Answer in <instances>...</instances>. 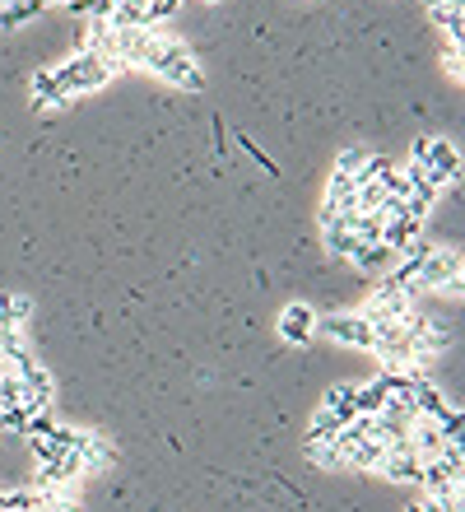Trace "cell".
Wrapping results in <instances>:
<instances>
[{
    "label": "cell",
    "instance_id": "1",
    "mask_svg": "<svg viewBox=\"0 0 465 512\" xmlns=\"http://www.w3.org/2000/svg\"><path fill=\"white\" fill-rule=\"evenodd\" d=\"M140 70H149L154 80L173 84V89H186V94H200V89H205V70H200L196 52H191L182 38L163 33V28H159V38H154V47H149Z\"/></svg>",
    "mask_w": 465,
    "mask_h": 512
},
{
    "label": "cell",
    "instance_id": "2",
    "mask_svg": "<svg viewBox=\"0 0 465 512\" xmlns=\"http://www.w3.org/2000/svg\"><path fill=\"white\" fill-rule=\"evenodd\" d=\"M117 75H126V66L103 52H93V47H80L70 61L52 66V80H56V89L66 94V103H75V98H84V94H98V89L112 84Z\"/></svg>",
    "mask_w": 465,
    "mask_h": 512
},
{
    "label": "cell",
    "instance_id": "3",
    "mask_svg": "<svg viewBox=\"0 0 465 512\" xmlns=\"http://www.w3.org/2000/svg\"><path fill=\"white\" fill-rule=\"evenodd\" d=\"M461 280H465V261L456 247H433L428 243L424 261L414 270L410 280V294H461Z\"/></svg>",
    "mask_w": 465,
    "mask_h": 512
},
{
    "label": "cell",
    "instance_id": "4",
    "mask_svg": "<svg viewBox=\"0 0 465 512\" xmlns=\"http://www.w3.org/2000/svg\"><path fill=\"white\" fill-rule=\"evenodd\" d=\"M405 163H414L438 191L456 187V177H461V149H456L447 135H419L410 145V159Z\"/></svg>",
    "mask_w": 465,
    "mask_h": 512
},
{
    "label": "cell",
    "instance_id": "5",
    "mask_svg": "<svg viewBox=\"0 0 465 512\" xmlns=\"http://www.w3.org/2000/svg\"><path fill=\"white\" fill-rule=\"evenodd\" d=\"M354 419V382H340L321 396V405L307 419V443H321V438H335Z\"/></svg>",
    "mask_w": 465,
    "mask_h": 512
},
{
    "label": "cell",
    "instance_id": "6",
    "mask_svg": "<svg viewBox=\"0 0 465 512\" xmlns=\"http://www.w3.org/2000/svg\"><path fill=\"white\" fill-rule=\"evenodd\" d=\"M414 308H419V303H414V294H405V289H391V284L377 280V289L363 298L359 317L368 326H377V322H400V317H410Z\"/></svg>",
    "mask_w": 465,
    "mask_h": 512
},
{
    "label": "cell",
    "instance_id": "7",
    "mask_svg": "<svg viewBox=\"0 0 465 512\" xmlns=\"http://www.w3.org/2000/svg\"><path fill=\"white\" fill-rule=\"evenodd\" d=\"M317 336L345 345V350H372V326L363 322L359 312H331V317H317Z\"/></svg>",
    "mask_w": 465,
    "mask_h": 512
},
{
    "label": "cell",
    "instance_id": "8",
    "mask_svg": "<svg viewBox=\"0 0 465 512\" xmlns=\"http://www.w3.org/2000/svg\"><path fill=\"white\" fill-rule=\"evenodd\" d=\"M317 317L321 312L312 303H284L275 317V331L284 345H312L317 340Z\"/></svg>",
    "mask_w": 465,
    "mask_h": 512
},
{
    "label": "cell",
    "instance_id": "9",
    "mask_svg": "<svg viewBox=\"0 0 465 512\" xmlns=\"http://www.w3.org/2000/svg\"><path fill=\"white\" fill-rule=\"evenodd\" d=\"M75 457H80V471H84V480H89V475H103V471L117 466V443H112L107 433H98V429H80V447H75Z\"/></svg>",
    "mask_w": 465,
    "mask_h": 512
},
{
    "label": "cell",
    "instance_id": "10",
    "mask_svg": "<svg viewBox=\"0 0 465 512\" xmlns=\"http://www.w3.org/2000/svg\"><path fill=\"white\" fill-rule=\"evenodd\" d=\"M419 466H424V461L414 457L410 447L405 443H396V447H386V457H382V466H377V475H382V480H391V485H419Z\"/></svg>",
    "mask_w": 465,
    "mask_h": 512
},
{
    "label": "cell",
    "instance_id": "11",
    "mask_svg": "<svg viewBox=\"0 0 465 512\" xmlns=\"http://www.w3.org/2000/svg\"><path fill=\"white\" fill-rule=\"evenodd\" d=\"M354 224H349V215H326L321 210V247H326V256L331 261H345L349 252H354Z\"/></svg>",
    "mask_w": 465,
    "mask_h": 512
},
{
    "label": "cell",
    "instance_id": "12",
    "mask_svg": "<svg viewBox=\"0 0 465 512\" xmlns=\"http://www.w3.org/2000/svg\"><path fill=\"white\" fill-rule=\"evenodd\" d=\"M354 205H359V182H354V177H340V173L326 177L321 210H326V215H354Z\"/></svg>",
    "mask_w": 465,
    "mask_h": 512
},
{
    "label": "cell",
    "instance_id": "13",
    "mask_svg": "<svg viewBox=\"0 0 465 512\" xmlns=\"http://www.w3.org/2000/svg\"><path fill=\"white\" fill-rule=\"evenodd\" d=\"M28 108H33V112H61V108H70L66 94L56 89L52 70H38V75L28 80Z\"/></svg>",
    "mask_w": 465,
    "mask_h": 512
},
{
    "label": "cell",
    "instance_id": "14",
    "mask_svg": "<svg viewBox=\"0 0 465 512\" xmlns=\"http://www.w3.org/2000/svg\"><path fill=\"white\" fill-rule=\"evenodd\" d=\"M428 19L438 24L442 42H465V0H447V5H428Z\"/></svg>",
    "mask_w": 465,
    "mask_h": 512
},
{
    "label": "cell",
    "instance_id": "15",
    "mask_svg": "<svg viewBox=\"0 0 465 512\" xmlns=\"http://www.w3.org/2000/svg\"><path fill=\"white\" fill-rule=\"evenodd\" d=\"M391 261H396V256L386 252L382 243H354V252L345 256V266L363 270V275H377V280L386 275V266H391Z\"/></svg>",
    "mask_w": 465,
    "mask_h": 512
},
{
    "label": "cell",
    "instance_id": "16",
    "mask_svg": "<svg viewBox=\"0 0 465 512\" xmlns=\"http://www.w3.org/2000/svg\"><path fill=\"white\" fill-rule=\"evenodd\" d=\"M47 10V0H10L5 10H0V33H14V28H24L33 14Z\"/></svg>",
    "mask_w": 465,
    "mask_h": 512
},
{
    "label": "cell",
    "instance_id": "17",
    "mask_svg": "<svg viewBox=\"0 0 465 512\" xmlns=\"http://www.w3.org/2000/svg\"><path fill=\"white\" fill-rule=\"evenodd\" d=\"M0 322L5 326H24L33 322V298L28 294H0Z\"/></svg>",
    "mask_w": 465,
    "mask_h": 512
},
{
    "label": "cell",
    "instance_id": "18",
    "mask_svg": "<svg viewBox=\"0 0 465 512\" xmlns=\"http://www.w3.org/2000/svg\"><path fill=\"white\" fill-rule=\"evenodd\" d=\"M372 159V149H363V145H349V149H340L335 154V168L331 173H340V177H359L363 173V163Z\"/></svg>",
    "mask_w": 465,
    "mask_h": 512
},
{
    "label": "cell",
    "instance_id": "19",
    "mask_svg": "<svg viewBox=\"0 0 465 512\" xmlns=\"http://www.w3.org/2000/svg\"><path fill=\"white\" fill-rule=\"evenodd\" d=\"M442 75H447L452 84L465 80V70H461V47H456V42H442Z\"/></svg>",
    "mask_w": 465,
    "mask_h": 512
},
{
    "label": "cell",
    "instance_id": "20",
    "mask_svg": "<svg viewBox=\"0 0 465 512\" xmlns=\"http://www.w3.org/2000/svg\"><path fill=\"white\" fill-rule=\"evenodd\" d=\"M14 405H19V382L10 368H0V410H14Z\"/></svg>",
    "mask_w": 465,
    "mask_h": 512
},
{
    "label": "cell",
    "instance_id": "21",
    "mask_svg": "<svg viewBox=\"0 0 465 512\" xmlns=\"http://www.w3.org/2000/svg\"><path fill=\"white\" fill-rule=\"evenodd\" d=\"M205 5H224V0H205Z\"/></svg>",
    "mask_w": 465,
    "mask_h": 512
}]
</instances>
